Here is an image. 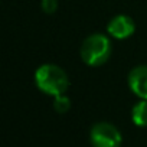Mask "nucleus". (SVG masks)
<instances>
[{"mask_svg": "<svg viewBox=\"0 0 147 147\" xmlns=\"http://www.w3.org/2000/svg\"><path fill=\"white\" fill-rule=\"evenodd\" d=\"M35 84L42 92L58 97L68 90L69 78L61 66L53 63H43L35 72Z\"/></svg>", "mask_w": 147, "mask_h": 147, "instance_id": "f257e3e1", "label": "nucleus"}, {"mask_svg": "<svg viewBox=\"0 0 147 147\" xmlns=\"http://www.w3.org/2000/svg\"><path fill=\"white\" fill-rule=\"evenodd\" d=\"M136 30V25H134V20L130 18V16H125V15H118L115 18H113L107 26V32L115 38V39H127L130 38Z\"/></svg>", "mask_w": 147, "mask_h": 147, "instance_id": "20e7f679", "label": "nucleus"}, {"mask_svg": "<svg viewBox=\"0 0 147 147\" xmlns=\"http://www.w3.org/2000/svg\"><path fill=\"white\" fill-rule=\"evenodd\" d=\"M131 120L138 127H147V100H141L133 107Z\"/></svg>", "mask_w": 147, "mask_h": 147, "instance_id": "423d86ee", "label": "nucleus"}, {"mask_svg": "<svg viewBox=\"0 0 147 147\" xmlns=\"http://www.w3.org/2000/svg\"><path fill=\"white\" fill-rule=\"evenodd\" d=\"M90 140L92 147H120L123 137L115 125L101 121L92 125Z\"/></svg>", "mask_w": 147, "mask_h": 147, "instance_id": "7ed1b4c3", "label": "nucleus"}, {"mask_svg": "<svg viewBox=\"0 0 147 147\" xmlns=\"http://www.w3.org/2000/svg\"><path fill=\"white\" fill-rule=\"evenodd\" d=\"M128 87L130 90L140 97L147 100V65H138L133 68L128 74Z\"/></svg>", "mask_w": 147, "mask_h": 147, "instance_id": "39448f33", "label": "nucleus"}, {"mask_svg": "<svg viewBox=\"0 0 147 147\" xmlns=\"http://www.w3.org/2000/svg\"><path fill=\"white\" fill-rule=\"evenodd\" d=\"M55 100H53V108H55V111L56 113H59V114H65L69 108H71V101H69V98L66 97V95H58V97H53Z\"/></svg>", "mask_w": 147, "mask_h": 147, "instance_id": "0eeeda50", "label": "nucleus"}, {"mask_svg": "<svg viewBox=\"0 0 147 147\" xmlns=\"http://www.w3.org/2000/svg\"><path fill=\"white\" fill-rule=\"evenodd\" d=\"M111 56V42L102 33H94L85 38L81 45V58L90 66H100Z\"/></svg>", "mask_w": 147, "mask_h": 147, "instance_id": "f03ea898", "label": "nucleus"}, {"mask_svg": "<svg viewBox=\"0 0 147 147\" xmlns=\"http://www.w3.org/2000/svg\"><path fill=\"white\" fill-rule=\"evenodd\" d=\"M58 9V2L56 0H42V10L45 13H53Z\"/></svg>", "mask_w": 147, "mask_h": 147, "instance_id": "6e6552de", "label": "nucleus"}]
</instances>
